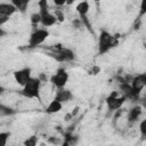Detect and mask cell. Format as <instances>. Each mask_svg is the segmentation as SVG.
I'll list each match as a JSON object with an SVG mask.
<instances>
[{
	"label": "cell",
	"mask_w": 146,
	"mask_h": 146,
	"mask_svg": "<svg viewBox=\"0 0 146 146\" xmlns=\"http://www.w3.org/2000/svg\"><path fill=\"white\" fill-rule=\"evenodd\" d=\"M41 82H42V81H41L39 78L31 76V78L27 80V82L22 87L21 94H22L24 97H26V98L40 100V99H41V96H40Z\"/></svg>",
	"instance_id": "1"
},
{
	"label": "cell",
	"mask_w": 146,
	"mask_h": 146,
	"mask_svg": "<svg viewBox=\"0 0 146 146\" xmlns=\"http://www.w3.org/2000/svg\"><path fill=\"white\" fill-rule=\"evenodd\" d=\"M117 42H119L117 36H114L112 33L102 30L98 38V54L104 55L108 52L112 48H114L117 44Z\"/></svg>",
	"instance_id": "2"
},
{
	"label": "cell",
	"mask_w": 146,
	"mask_h": 146,
	"mask_svg": "<svg viewBox=\"0 0 146 146\" xmlns=\"http://www.w3.org/2000/svg\"><path fill=\"white\" fill-rule=\"evenodd\" d=\"M38 7H39V14L41 16V22L40 24L43 27H50L54 26L57 23L56 16L49 11V6L47 0H39L38 1Z\"/></svg>",
	"instance_id": "3"
},
{
	"label": "cell",
	"mask_w": 146,
	"mask_h": 146,
	"mask_svg": "<svg viewBox=\"0 0 146 146\" xmlns=\"http://www.w3.org/2000/svg\"><path fill=\"white\" fill-rule=\"evenodd\" d=\"M50 57H52L56 62L63 63V62H71L75 59V54L68 48H64L60 44H56V47L51 48V50L48 52Z\"/></svg>",
	"instance_id": "4"
},
{
	"label": "cell",
	"mask_w": 146,
	"mask_h": 146,
	"mask_svg": "<svg viewBox=\"0 0 146 146\" xmlns=\"http://www.w3.org/2000/svg\"><path fill=\"white\" fill-rule=\"evenodd\" d=\"M49 36V31L46 27L34 30L29 38V48H36L42 44Z\"/></svg>",
	"instance_id": "5"
},
{
	"label": "cell",
	"mask_w": 146,
	"mask_h": 146,
	"mask_svg": "<svg viewBox=\"0 0 146 146\" xmlns=\"http://www.w3.org/2000/svg\"><path fill=\"white\" fill-rule=\"evenodd\" d=\"M68 78H70V75H68L67 71L64 67H59L50 76L49 80H50V82H51V84L54 87H56L57 89H59V88H64L66 86V83L68 81Z\"/></svg>",
	"instance_id": "6"
},
{
	"label": "cell",
	"mask_w": 146,
	"mask_h": 146,
	"mask_svg": "<svg viewBox=\"0 0 146 146\" xmlns=\"http://www.w3.org/2000/svg\"><path fill=\"white\" fill-rule=\"evenodd\" d=\"M125 99H127V98H125L123 95L119 97L117 92L114 91V92H112V94L106 98V105H107V108H108L110 111H112V112L117 111V110H120V108L122 107V105L124 104Z\"/></svg>",
	"instance_id": "7"
},
{
	"label": "cell",
	"mask_w": 146,
	"mask_h": 146,
	"mask_svg": "<svg viewBox=\"0 0 146 146\" xmlns=\"http://www.w3.org/2000/svg\"><path fill=\"white\" fill-rule=\"evenodd\" d=\"M146 86V74L145 73H140L137 74L136 76H133L130 81V87L132 88L133 92L139 96V94L141 92V90L145 88Z\"/></svg>",
	"instance_id": "8"
},
{
	"label": "cell",
	"mask_w": 146,
	"mask_h": 146,
	"mask_svg": "<svg viewBox=\"0 0 146 146\" xmlns=\"http://www.w3.org/2000/svg\"><path fill=\"white\" fill-rule=\"evenodd\" d=\"M31 73H32V71L30 67H24V68H21L18 71H15L14 72V80L18 86L23 87L27 82V80L32 76Z\"/></svg>",
	"instance_id": "9"
},
{
	"label": "cell",
	"mask_w": 146,
	"mask_h": 146,
	"mask_svg": "<svg viewBox=\"0 0 146 146\" xmlns=\"http://www.w3.org/2000/svg\"><path fill=\"white\" fill-rule=\"evenodd\" d=\"M72 98H73L72 91L68 90V89H66L65 87L57 89V91H56V94H55V97H54V99L58 100V102L62 103V104H65V103L72 100Z\"/></svg>",
	"instance_id": "10"
},
{
	"label": "cell",
	"mask_w": 146,
	"mask_h": 146,
	"mask_svg": "<svg viewBox=\"0 0 146 146\" xmlns=\"http://www.w3.org/2000/svg\"><path fill=\"white\" fill-rule=\"evenodd\" d=\"M16 11H17V9L11 2H2V3H0V17L10 18Z\"/></svg>",
	"instance_id": "11"
},
{
	"label": "cell",
	"mask_w": 146,
	"mask_h": 146,
	"mask_svg": "<svg viewBox=\"0 0 146 146\" xmlns=\"http://www.w3.org/2000/svg\"><path fill=\"white\" fill-rule=\"evenodd\" d=\"M141 113H143V107L140 105H136V106L131 107L130 111H129V113H128V122L129 123L136 122L140 117Z\"/></svg>",
	"instance_id": "12"
},
{
	"label": "cell",
	"mask_w": 146,
	"mask_h": 146,
	"mask_svg": "<svg viewBox=\"0 0 146 146\" xmlns=\"http://www.w3.org/2000/svg\"><path fill=\"white\" fill-rule=\"evenodd\" d=\"M62 108H63V104L59 103V102L56 100V99H52V100L48 104V106L46 107V113H47V114H56V113L60 112Z\"/></svg>",
	"instance_id": "13"
},
{
	"label": "cell",
	"mask_w": 146,
	"mask_h": 146,
	"mask_svg": "<svg viewBox=\"0 0 146 146\" xmlns=\"http://www.w3.org/2000/svg\"><path fill=\"white\" fill-rule=\"evenodd\" d=\"M89 9H90V5L87 0H83V1H80L76 6H75V10L76 13L79 14L80 17H83V16H87L88 13H89Z\"/></svg>",
	"instance_id": "14"
},
{
	"label": "cell",
	"mask_w": 146,
	"mask_h": 146,
	"mask_svg": "<svg viewBox=\"0 0 146 146\" xmlns=\"http://www.w3.org/2000/svg\"><path fill=\"white\" fill-rule=\"evenodd\" d=\"M17 9V11H21V13H25L31 0H11L10 1Z\"/></svg>",
	"instance_id": "15"
},
{
	"label": "cell",
	"mask_w": 146,
	"mask_h": 146,
	"mask_svg": "<svg viewBox=\"0 0 146 146\" xmlns=\"http://www.w3.org/2000/svg\"><path fill=\"white\" fill-rule=\"evenodd\" d=\"M15 114V110L8 105H5L2 103H0V117L3 116H10Z\"/></svg>",
	"instance_id": "16"
},
{
	"label": "cell",
	"mask_w": 146,
	"mask_h": 146,
	"mask_svg": "<svg viewBox=\"0 0 146 146\" xmlns=\"http://www.w3.org/2000/svg\"><path fill=\"white\" fill-rule=\"evenodd\" d=\"M30 21H31V24H32V25H38V24H40V22H41V16H40L39 11H38V13H32L31 16H30Z\"/></svg>",
	"instance_id": "17"
},
{
	"label": "cell",
	"mask_w": 146,
	"mask_h": 146,
	"mask_svg": "<svg viewBox=\"0 0 146 146\" xmlns=\"http://www.w3.org/2000/svg\"><path fill=\"white\" fill-rule=\"evenodd\" d=\"M36 143H38V137H36V136H31V137H29L26 140H24L23 144L26 145V146H35Z\"/></svg>",
	"instance_id": "18"
},
{
	"label": "cell",
	"mask_w": 146,
	"mask_h": 146,
	"mask_svg": "<svg viewBox=\"0 0 146 146\" xmlns=\"http://www.w3.org/2000/svg\"><path fill=\"white\" fill-rule=\"evenodd\" d=\"M10 136V132H0V146H5Z\"/></svg>",
	"instance_id": "19"
},
{
	"label": "cell",
	"mask_w": 146,
	"mask_h": 146,
	"mask_svg": "<svg viewBox=\"0 0 146 146\" xmlns=\"http://www.w3.org/2000/svg\"><path fill=\"white\" fill-rule=\"evenodd\" d=\"M139 131L143 138H146V120L144 119L139 124Z\"/></svg>",
	"instance_id": "20"
},
{
	"label": "cell",
	"mask_w": 146,
	"mask_h": 146,
	"mask_svg": "<svg viewBox=\"0 0 146 146\" xmlns=\"http://www.w3.org/2000/svg\"><path fill=\"white\" fill-rule=\"evenodd\" d=\"M74 0H52L54 5L57 6V7H62L64 5H71Z\"/></svg>",
	"instance_id": "21"
},
{
	"label": "cell",
	"mask_w": 146,
	"mask_h": 146,
	"mask_svg": "<svg viewBox=\"0 0 146 146\" xmlns=\"http://www.w3.org/2000/svg\"><path fill=\"white\" fill-rule=\"evenodd\" d=\"M54 15H55V16H56V18H57V22H64V19H65V16H64V14H63L60 10L56 9Z\"/></svg>",
	"instance_id": "22"
},
{
	"label": "cell",
	"mask_w": 146,
	"mask_h": 146,
	"mask_svg": "<svg viewBox=\"0 0 146 146\" xmlns=\"http://www.w3.org/2000/svg\"><path fill=\"white\" fill-rule=\"evenodd\" d=\"M99 71H100V68L97 67V66H95V67H92L90 70V74H97V73H99Z\"/></svg>",
	"instance_id": "23"
},
{
	"label": "cell",
	"mask_w": 146,
	"mask_h": 146,
	"mask_svg": "<svg viewBox=\"0 0 146 146\" xmlns=\"http://www.w3.org/2000/svg\"><path fill=\"white\" fill-rule=\"evenodd\" d=\"M7 34V32L1 27V25H0V38H2V36H5Z\"/></svg>",
	"instance_id": "24"
},
{
	"label": "cell",
	"mask_w": 146,
	"mask_h": 146,
	"mask_svg": "<svg viewBox=\"0 0 146 146\" xmlns=\"http://www.w3.org/2000/svg\"><path fill=\"white\" fill-rule=\"evenodd\" d=\"M6 91V89H5V87L2 86V84H0V95H2L3 92Z\"/></svg>",
	"instance_id": "25"
},
{
	"label": "cell",
	"mask_w": 146,
	"mask_h": 146,
	"mask_svg": "<svg viewBox=\"0 0 146 146\" xmlns=\"http://www.w3.org/2000/svg\"><path fill=\"white\" fill-rule=\"evenodd\" d=\"M94 1H95V2H99V0H94Z\"/></svg>",
	"instance_id": "26"
}]
</instances>
